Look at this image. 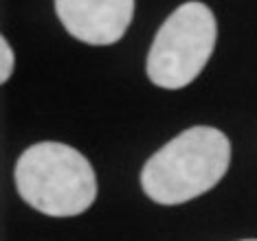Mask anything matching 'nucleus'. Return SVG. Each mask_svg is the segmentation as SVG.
Wrapping results in <instances>:
<instances>
[{"instance_id":"nucleus-1","label":"nucleus","mask_w":257,"mask_h":241,"mask_svg":"<svg viewBox=\"0 0 257 241\" xmlns=\"http://www.w3.org/2000/svg\"><path fill=\"white\" fill-rule=\"evenodd\" d=\"M231 162V143L215 127L185 129L145 162L141 186L163 206L185 204L211 191L224 178Z\"/></svg>"},{"instance_id":"nucleus-2","label":"nucleus","mask_w":257,"mask_h":241,"mask_svg":"<svg viewBox=\"0 0 257 241\" xmlns=\"http://www.w3.org/2000/svg\"><path fill=\"white\" fill-rule=\"evenodd\" d=\"M14 180L29 206L51 217H75L88 210L97 197L90 162L77 149L53 140L22 151Z\"/></svg>"},{"instance_id":"nucleus-3","label":"nucleus","mask_w":257,"mask_h":241,"mask_svg":"<svg viewBox=\"0 0 257 241\" xmlns=\"http://www.w3.org/2000/svg\"><path fill=\"white\" fill-rule=\"evenodd\" d=\"M218 25L204 3L189 0L163 22L148 53V77L154 86L178 90L194 81L215 49Z\"/></svg>"},{"instance_id":"nucleus-4","label":"nucleus","mask_w":257,"mask_h":241,"mask_svg":"<svg viewBox=\"0 0 257 241\" xmlns=\"http://www.w3.org/2000/svg\"><path fill=\"white\" fill-rule=\"evenodd\" d=\"M55 14L75 40L108 46L125 35L134 18V0H55Z\"/></svg>"},{"instance_id":"nucleus-5","label":"nucleus","mask_w":257,"mask_h":241,"mask_svg":"<svg viewBox=\"0 0 257 241\" xmlns=\"http://www.w3.org/2000/svg\"><path fill=\"white\" fill-rule=\"evenodd\" d=\"M0 64H3V70H0V79H3V84L11 77V73H14V64H16V55H14V49L9 46L7 40H0Z\"/></svg>"},{"instance_id":"nucleus-6","label":"nucleus","mask_w":257,"mask_h":241,"mask_svg":"<svg viewBox=\"0 0 257 241\" xmlns=\"http://www.w3.org/2000/svg\"><path fill=\"white\" fill-rule=\"evenodd\" d=\"M242 241H257V239H242Z\"/></svg>"}]
</instances>
